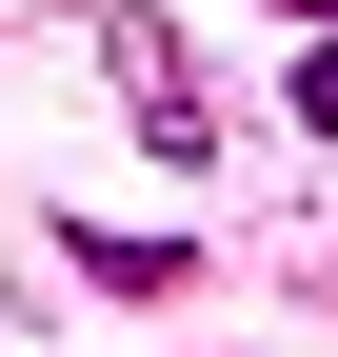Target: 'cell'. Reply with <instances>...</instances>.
Returning a JSON list of instances; mask_svg holds the SVG:
<instances>
[{"label": "cell", "instance_id": "obj_1", "mask_svg": "<svg viewBox=\"0 0 338 357\" xmlns=\"http://www.w3.org/2000/svg\"><path fill=\"white\" fill-rule=\"evenodd\" d=\"M100 60H119V100H140L159 159H219V119H199V79H179V40H159V20H100Z\"/></svg>", "mask_w": 338, "mask_h": 357}, {"label": "cell", "instance_id": "obj_2", "mask_svg": "<svg viewBox=\"0 0 338 357\" xmlns=\"http://www.w3.org/2000/svg\"><path fill=\"white\" fill-rule=\"evenodd\" d=\"M299 139H338V20L299 40Z\"/></svg>", "mask_w": 338, "mask_h": 357}, {"label": "cell", "instance_id": "obj_3", "mask_svg": "<svg viewBox=\"0 0 338 357\" xmlns=\"http://www.w3.org/2000/svg\"><path fill=\"white\" fill-rule=\"evenodd\" d=\"M279 20H338V0H279Z\"/></svg>", "mask_w": 338, "mask_h": 357}]
</instances>
